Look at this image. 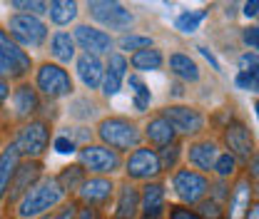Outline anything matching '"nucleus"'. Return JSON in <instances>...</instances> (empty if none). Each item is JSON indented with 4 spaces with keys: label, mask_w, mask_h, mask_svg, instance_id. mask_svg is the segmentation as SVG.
Listing matches in <instances>:
<instances>
[{
    "label": "nucleus",
    "mask_w": 259,
    "mask_h": 219,
    "mask_svg": "<svg viewBox=\"0 0 259 219\" xmlns=\"http://www.w3.org/2000/svg\"><path fill=\"white\" fill-rule=\"evenodd\" d=\"M122 80H125V77H120L117 72L105 70V77H102V85H100L102 95H105V97H115V95L120 93V87H122Z\"/></svg>",
    "instance_id": "obj_34"
},
{
    "label": "nucleus",
    "mask_w": 259,
    "mask_h": 219,
    "mask_svg": "<svg viewBox=\"0 0 259 219\" xmlns=\"http://www.w3.org/2000/svg\"><path fill=\"white\" fill-rule=\"evenodd\" d=\"M142 135H145L147 142L155 145V147H167V145L177 142V132H175V127L169 125V120L162 117V115H155L152 120H147V125H145V132H142Z\"/></svg>",
    "instance_id": "obj_18"
},
{
    "label": "nucleus",
    "mask_w": 259,
    "mask_h": 219,
    "mask_svg": "<svg viewBox=\"0 0 259 219\" xmlns=\"http://www.w3.org/2000/svg\"><path fill=\"white\" fill-rule=\"evenodd\" d=\"M97 137L102 140L105 147H110L115 152H130V150L140 147L142 132H140V127L135 125L132 120L122 117V115H112V117L100 120Z\"/></svg>",
    "instance_id": "obj_2"
},
{
    "label": "nucleus",
    "mask_w": 259,
    "mask_h": 219,
    "mask_svg": "<svg viewBox=\"0 0 259 219\" xmlns=\"http://www.w3.org/2000/svg\"><path fill=\"white\" fill-rule=\"evenodd\" d=\"M120 48L122 50H145V48H152V40L147 37V35H122L120 37Z\"/></svg>",
    "instance_id": "obj_35"
},
{
    "label": "nucleus",
    "mask_w": 259,
    "mask_h": 219,
    "mask_svg": "<svg viewBox=\"0 0 259 219\" xmlns=\"http://www.w3.org/2000/svg\"><path fill=\"white\" fill-rule=\"evenodd\" d=\"M35 219H50V214H40V217H35Z\"/></svg>",
    "instance_id": "obj_53"
},
{
    "label": "nucleus",
    "mask_w": 259,
    "mask_h": 219,
    "mask_svg": "<svg viewBox=\"0 0 259 219\" xmlns=\"http://www.w3.org/2000/svg\"><path fill=\"white\" fill-rule=\"evenodd\" d=\"M225 145L229 147V155L239 157V159H249L254 155V140H252V132L249 127L242 125V122H229L225 127Z\"/></svg>",
    "instance_id": "obj_14"
},
{
    "label": "nucleus",
    "mask_w": 259,
    "mask_h": 219,
    "mask_svg": "<svg viewBox=\"0 0 259 219\" xmlns=\"http://www.w3.org/2000/svg\"><path fill=\"white\" fill-rule=\"evenodd\" d=\"M244 219H259V204H252L249 212L244 214Z\"/></svg>",
    "instance_id": "obj_51"
},
{
    "label": "nucleus",
    "mask_w": 259,
    "mask_h": 219,
    "mask_svg": "<svg viewBox=\"0 0 259 219\" xmlns=\"http://www.w3.org/2000/svg\"><path fill=\"white\" fill-rule=\"evenodd\" d=\"M50 137H53V129L45 120H28L15 132L13 145L23 159H40L50 147Z\"/></svg>",
    "instance_id": "obj_3"
},
{
    "label": "nucleus",
    "mask_w": 259,
    "mask_h": 219,
    "mask_svg": "<svg viewBox=\"0 0 259 219\" xmlns=\"http://www.w3.org/2000/svg\"><path fill=\"white\" fill-rule=\"evenodd\" d=\"M75 219H102V212L97 209V207H77V214H75Z\"/></svg>",
    "instance_id": "obj_43"
},
{
    "label": "nucleus",
    "mask_w": 259,
    "mask_h": 219,
    "mask_svg": "<svg viewBox=\"0 0 259 219\" xmlns=\"http://www.w3.org/2000/svg\"><path fill=\"white\" fill-rule=\"evenodd\" d=\"M18 77H23L20 67L13 63L5 53H0V80H18Z\"/></svg>",
    "instance_id": "obj_36"
},
{
    "label": "nucleus",
    "mask_w": 259,
    "mask_h": 219,
    "mask_svg": "<svg viewBox=\"0 0 259 219\" xmlns=\"http://www.w3.org/2000/svg\"><path fill=\"white\" fill-rule=\"evenodd\" d=\"M169 219H202L190 207H169Z\"/></svg>",
    "instance_id": "obj_41"
},
{
    "label": "nucleus",
    "mask_w": 259,
    "mask_h": 219,
    "mask_svg": "<svg viewBox=\"0 0 259 219\" xmlns=\"http://www.w3.org/2000/svg\"><path fill=\"white\" fill-rule=\"evenodd\" d=\"M8 28H10L13 40L20 42V45H25V48H40L45 42V37H48V25L40 18L25 15V13L13 15L10 23H8Z\"/></svg>",
    "instance_id": "obj_6"
},
{
    "label": "nucleus",
    "mask_w": 259,
    "mask_h": 219,
    "mask_svg": "<svg viewBox=\"0 0 259 219\" xmlns=\"http://www.w3.org/2000/svg\"><path fill=\"white\" fill-rule=\"evenodd\" d=\"M48 13L55 25H67L77 18V0H50Z\"/></svg>",
    "instance_id": "obj_27"
},
{
    "label": "nucleus",
    "mask_w": 259,
    "mask_h": 219,
    "mask_svg": "<svg viewBox=\"0 0 259 219\" xmlns=\"http://www.w3.org/2000/svg\"><path fill=\"white\" fill-rule=\"evenodd\" d=\"M77 77L82 80V85L88 90H100L102 77H105V65H102V60L97 55H90V53L80 55L77 58Z\"/></svg>",
    "instance_id": "obj_17"
},
{
    "label": "nucleus",
    "mask_w": 259,
    "mask_h": 219,
    "mask_svg": "<svg viewBox=\"0 0 259 219\" xmlns=\"http://www.w3.org/2000/svg\"><path fill=\"white\" fill-rule=\"evenodd\" d=\"M75 214H77V204L70 202V204H63V207H60L50 219H75Z\"/></svg>",
    "instance_id": "obj_44"
},
{
    "label": "nucleus",
    "mask_w": 259,
    "mask_h": 219,
    "mask_svg": "<svg viewBox=\"0 0 259 219\" xmlns=\"http://www.w3.org/2000/svg\"><path fill=\"white\" fill-rule=\"evenodd\" d=\"M42 180V162L40 159H20L15 174H13V182H10V189H8V202L10 204H18L23 199V194L37 185Z\"/></svg>",
    "instance_id": "obj_10"
},
{
    "label": "nucleus",
    "mask_w": 259,
    "mask_h": 219,
    "mask_svg": "<svg viewBox=\"0 0 259 219\" xmlns=\"http://www.w3.org/2000/svg\"><path fill=\"white\" fill-rule=\"evenodd\" d=\"M244 15L247 18L259 15V0H244Z\"/></svg>",
    "instance_id": "obj_48"
},
{
    "label": "nucleus",
    "mask_w": 259,
    "mask_h": 219,
    "mask_svg": "<svg viewBox=\"0 0 259 219\" xmlns=\"http://www.w3.org/2000/svg\"><path fill=\"white\" fill-rule=\"evenodd\" d=\"M127 85L132 87V93H135L137 100H147V102H150V90H147V85L142 82V77H140V75H130Z\"/></svg>",
    "instance_id": "obj_40"
},
{
    "label": "nucleus",
    "mask_w": 259,
    "mask_h": 219,
    "mask_svg": "<svg viewBox=\"0 0 259 219\" xmlns=\"http://www.w3.org/2000/svg\"><path fill=\"white\" fill-rule=\"evenodd\" d=\"M202 219H222V204H217L214 199H202L199 202V212H197Z\"/></svg>",
    "instance_id": "obj_38"
},
{
    "label": "nucleus",
    "mask_w": 259,
    "mask_h": 219,
    "mask_svg": "<svg viewBox=\"0 0 259 219\" xmlns=\"http://www.w3.org/2000/svg\"><path fill=\"white\" fill-rule=\"evenodd\" d=\"M257 199H259V187H257Z\"/></svg>",
    "instance_id": "obj_55"
},
{
    "label": "nucleus",
    "mask_w": 259,
    "mask_h": 219,
    "mask_svg": "<svg viewBox=\"0 0 259 219\" xmlns=\"http://www.w3.org/2000/svg\"><path fill=\"white\" fill-rule=\"evenodd\" d=\"M160 115L169 120V125L175 127L177 135H187V137H190V135L202 132V127H204L202 112L190 107V105H169V107L162 110Z\"/></svg>",
    "instance_id": "obj_11"
},
{
    "label": "nucleus",
    "mask_w": 259,
    "mask_h": 219,
    "mask_svg": "<svg viewBox=\"0 0 259 219\" xmlns=\"http://www.w3.org/2000/svg\"><path fill=\"white\" fill-rule=\"evenodd\" d=\"M217 145L212 142V140H202V142H194L192 147H190V162H192L197 169H202V172H209V169H214V162H217Z\"/></svg>",
    "instance_id": "obj_22"
},
{
    "label": "nucleus",
    "mask_w": 259,
    "mask_h": 219,
    "mask_svg": "<svg viewBox=\"0 0 259 219\" xmlns=\"http://www.w3.org/2000/svg\"><path fill=\"white\" fill-rule=\"evenodd\" d=\"M115 194V185L110 177H102V174H95V177H88L82 182V187L77 189V197L85 207H102L112 199Z\"/></svg>",
    "instance_id": "obj_12"
},
{
    "label": "nucleus",
    "mask_w": 259,
    "mask_h": 219,
    "mask_svg": "<svg viewBox=\"0 0 259 219\" xmlns=\"http://www.w3.org/2000/svg\"><path fill=\"white\" fill-rule=\"evenodd\" d=\"M20 152L15 150V145H5L0 150V202L8 197V189H10V182H13V174L20 164Z\"/></svg>",
    "instance_id": "obj_19"
},
{
    "label": "nucleus",
    "mask_w": 259,
    "mask_h": 219,
    "mask_svg": "<svg viewBox=\"0 0 259 219\" xmlns=\"http://www.w3.org/2000/svg\"><path fill=\"white\" fill-rule=\"evenodd\" d=\"M254 112H257V117H259V100L254 102Z\"/></svg>",
    "instance_id": "obj_52"
},
{
    "label": "nucleus",
    "mask_w": 259,
    "mask_h": 219,
    "mask_svg": "<svg viewBox=\"0 0 259 219\" xmlns=\"http://www.w3.org/2000/svg\"><path fill=\"white\" fill-rule=\"evenodd\" d=\"M8 97H10V85H8V80H0V107L5 105Z\"/></svg>",
    "instance_id": "obj_50"
},
{
    "label": "nucleus",
    "mask_w": 259,
    "mask_h": 219,
    "mask_svg": "<svg viewBox=\"0 0 259 219\" xmlns=\"http://www.w3.org/2000/svg\"><path fill=\"white\" fill-rule=\"evenodd\" d=\"M50 55L60 65L70 63L75 58V40L70 37V32H55L53 42H50Z\"/></svg>",
    "instance_id": "obj_25"
},
{
    "label": "nucleus",
    "mask_w": 259,
    "mask_h": 219,
    "mask_svg": "<svg viewBox=\"0 0 259 219\" xmlns=\"http://www.w3.org/2000/svg\"><path fill=\"white\" fill-rule=\"evenodd\" d=\"M247 169H249V180H259V155H252L247 159Z\"/></svg>",
    "instance_id": "obj_46"
},
{
    "label": "nucleus",
    "mask_w": 259,
    "mask_h": 219,
    "mask_svg": "<svg viewBox=\"0 0 259 219\" xmlns=\"http://www.w3.org/2000/svg\"><path fill=\"white\" fill-rule=\"evenodd\" d=\"M77 164L85 172L107 177L122 167V157L120 152H115L105 145H85V147H77Z\"/></svg>",
    "instance_id": "obj_5"
},
{
    "label": "nucleus",
    "mask_w": 259,
    "mask_h": 219,
    "mask_svg": "<svg viewBox=\"0 0 259 219\" xmlns=\"http://www.w3.org/2000/svg\"><path fill=\"white\" fill-rule=\"evenodd\" d=\"M169 70H172L180 80H185V82H197V80H199V67H197V63H194L190 55H185V53L169 55Z\"/></svg>",
    "instance_id": "obj_24"
},
{
    "label": "nucleus",
    "mask_w": 259,
    "mask_h": 219,
    "mask_svg": "<svg viewBox=\"0 0 259 219\" xmlns=\"http://www.w3.org/2000/svg\"><path fill=\"white\" fill-rule=\"evenodd\" d=\"M172 187H175L177 197L185 204H199L209 192V182H207L204 174H199L194 169H177L175 180H172Z\"/></svg>",
    "instance_id": "obj_9"
},
{
    "label": "nucleus",
    "mask_w": 259,
    "mask_h": 219,
    "mask_svg": "<svg viewBox=\"0 0 259 219\" xmlns=\"http://www.w3.org/2000/svg\"><path fill=\"white\" fill-rule=\"evenodd\" d=\"M234 169H237V157L225 152V155L217 157V162H214V172H217V177L220 180H227V177H232L234 174Z\"/></svg>",
    "instance_id": "obj_32"
},
{
    "label": "nucleus",
    "mask_w": 259,
    "mask_h": 219,
    "mask_svg": "<svg viewBox=\"0 0 259 219\" xmlns=\"http://www.w3.org/2000/svg\"><path fill=\"white\" fill-rule=\"evenodd\" d=\"M58 185L63 189L65 194H77V189L82 187V182L88 180V172L80 167V164H67L58 172Z\"/></svg>",
    "instance_id": "obj_23"
},
{
    "label": "nucleus",
    "mask_w": 259,
    "mask_h": 219,
    "mask_svg": "<svg viewBox=\"0 0 259 219\" xmlns=\"http://www.w3.org/2000/svg\"><path fill=\"white\" fill-rule=\"evenodd\" d=\"M75 45H80L85 53H90V55H110V50H112V37L107 35V32L97 30V28H90V25H77L75 28Z\"/></svg>",
    "instance_id": "obj_13"
},
{
    "label": "nucleus",
    "mask_w": 259,
    "mask_h": 219,
    "mask_svg": "<svg viewBox=\"0 0 259 219\" xmlns=\"http://www.w3.org/2000/svg\"><path fill=\"white\" fill-rule=\"evenodd\" d=\"M53 150H55L58 155H77V145H75L67 135H58V137L53 140Z\"/></svg>",
    "instance_id": "obj_39"
},
{
    "label": "nucleus",
    "mask_w": 259,
    "mask_h": 219,
    "mask_svg": "<svg viewBox=\"0 0 259 219\" xmlns=\"http://www.w3.org/2000/svg\"><path fill=\"white\" fill-rule=\"evenodd\" d=\"M67 112H70V117H75V120H80V122H88V120H93V117H95L97 107L88 100V97H77V100H72V102H70Z\"/></svg>",
    "instance_id": "obj_28"
},
{
    "label": "nucleus",
    "mask_w": 259,
    "mask_h": 219,
    "mask_svg": "<svg viewBox=\"0 0 259 219\" xmlns=\"http://www.w3.org/2000/svg\"><path fill=\"white\" fill-rule=\"evenodd\" d=\"M125 172L132 182H150L162 172L160 157L150 147H137L125 159Z\"/></svg>",
    "instance_id": "obj_8"
},
{
    "label": "nucleus",
    "mask_w": 259,
    "mask_h": 219,
    "mask_svg": "<svg viewBox=\"0 0 259 219\" xmlns=\"http://www.w3.org/2000/svg\"><path fill=\"white\" fill-rule=\"evenodd\" d=\"M242 72L249 75V90H252V93H259V65L252 67V70H242Z\"/></svg>",
    "instance_id": "obj_47"
},
{
    "label": "nucleus",
    "mask_w": 259,
    "mask_h": 219,
    "mask_svg": "<svg viewBox=\"0 0 259 219\" xmlns=\"http://www.w3.org/2000/svg\"><path fill=\"white\" fill-rule=\"evenodd\" d=\"M63 197H65V192L60 189L55 177H42L18 202V217L35 219V217H40V214H50V209H55L63 202Z\"/></svg>",
    "instance_id": "obj_1"
},
{
    "label": "nucleus",
    "mask_w": 259,
    "mask_h": 219,
    "mask_svg": "<svg viewBox=\"0 0 259 219\" xmlns=\"http://www.w3.org/2000/svg\"><path fill=\"white\" fill-rule=\"evenodd\" d=\"M127 58L125 55H120V53H110L107 55V65H105V70H110V72H117L120 77H125L127 75Z\"/></svg>",
    "instance_id": "obj_37"
},
{
    "label": "nucleus",
    "mask_w": 259,
    "mask_h": 219,
    "mask_svg": "<svg viewBox=\"0 0 259 219\" xmlns=\"http://www.w3.org/2000/svg\"><path fill=\"white\" fill-rule=\"evenodd\" d=\"M140 212V192L132 185H122L117 192V204H115V219H135Z\"/></svg>",
    "instance_id": "obj_21"
},
{
    "label": "nucleus",
    "mask_w": 259,
    "mask_h": 219,
    "mask_svg": "<svg viewBox=\"0 0 259 219\" xmlns=\"http://www.w3.org/2000/svg\"><path fill=\"white\" fill-rule=\"evenodd\" d=\"M35 90L48 100H60V97L72 95V77L63 65L42 63L35 75Z\"/></svg>",
    "instance_id": "obj_4"
},
{
    "label": "nucleus",
    "mask_w": 259,
    "mask_h": 219,
    "mask_svg": "<svg viewBox=\"0 0 259 219\" xmlns=\"http://www.w3.org/2000/svg\"><path fill=\"white\" fill-rule=\"evenodd\" d=\"M140 209L145 217H160L164 209V185L147 182L140 192Z\"/></svg>",
    "instance_id": "obj_20"
},
{
    "label": "nucleus",
    "mask_w": 259,
    "mask_h": 219,
    "mask_svg": "<svg viewBox=\"0 0 259 219\" xmlns=\"http://www.w3.org/2000/svg\"><path fill=\"white\" fill-rule=\"evenodd\" d=\"M207 18V10H194V13H182L177 20H175V25H177V30L182 32H194L199 28V23Z\"/></svg>",
    "instance_id": "obj_29"
},
{
    "label": "nucleus",
    "mask_w": 259,
    "mask_h": 219,
    "mask_svg": "<svg viewBox=\"0 0 259 219\" xmlns=\"http://www.w3.org/2000/svg\"><path fill=\"white\" fill-rule=\"evenodd\" d=\"M197 50H199V53H202V55H204V60H207V63L212 65V67H214V70H220V63H217V58H214V55H212V53H209V50H207V48H197Z\"/></svg>",
    "instance_id": "obj_49"
},
{
    "label": "nucleus",
    "mask_w": 259,
    "mask_h": 219,
    "mask_svg": "<svg viewBox=\"0 0 259 219\" xmlns=\"http://www.w3.org/2000/svg\"><path fill=\"white\" fill-rule=\"evenodd\" d=\"M88 10L100 25L110 30H127L132 25V13L125 10L117 0H88Z\"/></svg>",
    "instance_id": "obj_7"
},
{
    "label": "nucleus",
    "mask_w": 259,
    "mask_h": 219,
    "mask_svg": "<svg viewBox=\"0 0 259 219\" xmlns=\"http://www.w3.org/2000/svg\"><path fill=\"white\" fill-rule=\"evenodd\" d=\"M180 155H182V147L177 145V142H172V145H167V147H160V167L162 169H175L177 167V162H180Z\"/></svg>",
    "instance_id": "obj_30"
},
{
    "label": "nucleus",
    "mask_w": 259,
    "mask_h": 219,
    "mask_svg": "<svg viewBox=\"0 0 259 219\" xmlns=\"http://www.w3.org/2000/svg\"><path fill=\"white\" fill-rule=\"evenodd\" d=\"M13 110H15V117L18 120H30L32 115H37V110H40V95L37 90L32 87V85H18L15 90H13Z\"/></svg>",
    "instance_id": "obj_16"
},
{
    "label": "nucleus",
    "mask_w": 259,
    "mask_h": 219,
    "mask_svg": "<svg viewBox=\"0 0 259 219\" xmlns=\"http://www.w3.org/2000/svg\"><path fill=\"white\" fill-rule=\"evenodd\" d=\"M242 40L244 45H249L252 50H259V28H247L242 32Z\"/></svg>",
    "instance_id": "obj_42"
},
{
    "label": "nucleus",
    "mask_w": 259,
    "mask_h": 219,
    "mask_svg": "<svg viewBox=\"0 0 259 219\" xmlns=\"http://www.w3.org/2000/svg\"><path fill=\"white\" fill-rule=\"evenodd\" d=\"M63 135H67L77 147H85V145H93V129L90 127H85V125H80V127H65V132Z\"/></svg>",
    "instance_id": "obj_33"
},
{
    "label": "nucleus",
    "mask_w": 259,
    "mask_h": 219,
    "mask_svg": "<svg viewBox=\"0 0 259 219\" xmlns=\"http://www.w3.org/2000/svg\"><path fill=\"white\" fill-rule=\"evenodd\" d=\"M130 63H132L135 70H140V72H152V70H160L162 67V53L155 50V48H145V50L132 53Z\"/></svg>",
    "instance_id": "obj_26"
},
{
    "label": "nucleus",
    "mask_w": 259,
    "mask_h": 219,
    "mask_svg": "<svg viewBox=\"0 0 259 219\" xmlns=\"http://www.w3.org/2000/svg\"><path fill=\"white\" fill-rule=\"evenodd\" d=\"M227 204H229L227 219H244V214H247L249 207H252V182H249V177L237 180L234 189L229 192Z\"/></svg>",
    "instance_id": "obj_15"
},
{
    "label": "nucleus",
    "mask_w": 259,
    "mask_h": 219,
    "mask_svg": "<svg viewBox=\"0 0 259 219\" xmlns=\"http://www.w3.org/2000/svg\"><path fill=\"white\" fill-rule=\"evenodd\" d=\"M142 219H162V217H142Z\"/></svg>",
    "instance_id": "obj_54"
},
{
    "label": "nucleus",
    "mask_w": 259,
    "mask_h": 219,
    "mask_svg": "<svg viewBox=\"0 0 259 219\" xmlns=\"http://www.w3.org/2000/svg\"><path fill=\"white\" fill-rule=\"evenodd\" d=\"M13 8L25 13V15H42L48 13V0H13Z\"/></svg>",
    "instance_id": "obj_31"
},
{
    "label": "nucleus",
    "mask_w": 259,
    "mask_h": 219,
    "mask_svg": "<svg viewBox=\"0 0 259 219\" xmlns=\"http://www.w3.org/2000/svg\"><path fill=\"white\" fill-rule=\"evenodd\" d=\"M257 65H259L257 53H244V55L239 58V70H252V67H257Z\"/></svg>",
    "instance_id": "obj_45"
}]
</instances>
